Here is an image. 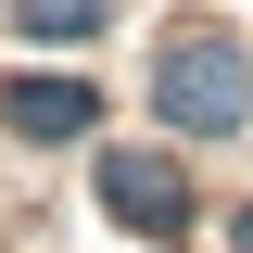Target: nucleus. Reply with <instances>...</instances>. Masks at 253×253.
Instances as JSON below:
<instances>
[{
    "mask_svg": "<svg viewBox=\"0 0 253 253\" xmlns=\"http://www.w3.org/2000/svg\"><path fill=\"white\" fill-rule=\"evenodd\" d=\"M152 101H165V126L215 139V126L253 114V76H241V51H228V38H177V51H165V76H152Z\"/></svg>",
    "mask_w": 253,
    "mask_h": 253,
    "instance_id": "obj_1",
    "label": "nucleus"
},
{
    "mask_svg": "<svg viewBox=\"0 0 253 253\" xmlns=\"http://www.w3.org/2000/svg\"><path fill=\"white\" fill-rule=\"evenodd\" d=\"M89 114H101V101L76 89V76H38V89H13V126H26V139H76Z\"/></svg>",
    "mask_w": 253,
    "mask_h": 253,
    "instance_id": "obj_3",
    "label": "nucleus"
},
{
    "mask_svg": "<svg viewBox=\"0 0 253 253\" xmlns=\"http://www.w3.org/2000/svg\"><path fill=\"white\" fill-rule=\"evenodd\" d=\"M228 253H253V215H228Z\"/></svg>",
    "mask_w": 253,
    "mask_h": 253,
    "instance_id": "obj_5",
    "label": "nucleus"
},
{
    "mask_svg": "<svg viewBox=\"0 0 253 253\" xmlns=\"http://www.w3.org/2000/svg\"><path fill=\"white\" fill-rule=\"evenodd\" d=\"M101 203H114L126 228H152V241H177V228H190V190H177V165H165V152H114V165H101Z\"/></svg>",
    "mask_w": 253,
    "mask_h": 253,
    "instance_id": "obj_2",
    "label": "nucleus"
},
{
    "mask_svg": "<svg viewBox=\"0 0 253 253\" xmlns=\"http://www.w3.org/2000/svg\"><path fill=\"white\" fill-rule=\"evenodd\" d=\"M13 13H26V38H89L101 26V0H13Z\"/></svg>",
    "mask_w": 253,
    "mask_h": 253,
    "instance_id": "obj_4",
    "label": "nucleus"
}]
</instances>
